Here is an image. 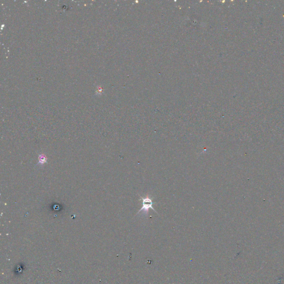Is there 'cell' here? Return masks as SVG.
Masks as SVG:
<instances>
[{"instance_id":"obj_2","label":"cell","mask_w":284,"mask_h":284,"mask_svg":"<svg viewBox=\"0 0 284 284\" xmlns=\"http://www.w3.org/2000/svg\"><path fill=\"white\" fill-rule=\"evenodd\" d=\"M45 163H47V158L46 155L43 154H40L38 156V164L43 165Z\"/></svg>"},{"instance_id":"obj_1","label":"cell","mask_w":284,"mask_h":284,"mask_svg":"<svg viewBox=\"0 0 284 284\" xmlns=\"http://www.w3.org/2000/svg\"><path fill=\"white\" fill-rule=\"evenodd\" d=\"M140 198H141V200H142V207L140 210H139L138 214L142 212H143L144 213H147L148 212L149 209H152L154 212H157L153 207L154 204H155V203L153 202L152 199L149 197V196H147L145 197H140Z\"/></svg>"}]
</instances>
